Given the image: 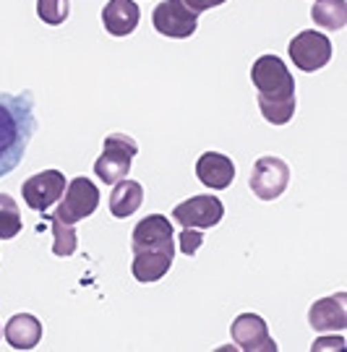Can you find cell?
I'll return each mask as SVG.
<instances>
[{
  "mask_svg": "<svg viewBox=\"0 0 347 352\" xmlns=\"http://www.w3.org/2000/svg\"><path fill=\"white\" fill-rule=\"evenodd\" d=\"M34 131L37 118L32 91L0 94V180L21 164Z\"/></svg>",
  "mask_w": 347,
  "mask_h": 352,
  "instance_id": "cell-1",
  "label": "cell"
},
{
  "mask_svg": "<svg viewBox=\"0 0 347 352\" xmlns=\"http://www.w3.org/2000/svg\"><path fill=\"white\" fill-rule=\"evenodd\" d=\"M138 154V144L125 133H110L102 144V154L94 160V173L105 186H115L131 173L134 157Z\"/></svg>",
  "mask_w": 347,
  "mask_h": 352,
  "instance_id": "cell-2",
  "label": "cell"
},
{
  "mask_svg": "<svg viewBox=\"0 0 347 352\" xmlns=\"http://www.w3.org/2000/svg\"><path fill=\"white\" fill-rule=\"evenodd\" d=\"M251 81L259 91V97L266 100H287L295 97V78L290 74L282 58L277 55H261L251 68Z\"/></svg>",
  "mask_w": 347,
  "mask_h": 352,
  "instance_id": "cell-3",
  "label": "cell"
},
{
  "mask_svg": "<svg viewBox=\"0 0 347 352\" xmlns=\"http://www.w3.org/2000/svg\"><path fill=\"white\" fill-rule=\"evenodd\" d=\"M99 206V188L89 177H74L65 190H63L61 201L55 206V219L76 225L81 219H87L97 212Z\"/></svg>",
  "mask_w": 347,
  "mask_h": 352,
  "instance_id": "cell-4",
  "label": "cell"
},
{
  "mask_svg": "<svg viewBox=\"0 0 347 352\" xmlns=\"http://www.w3.org/2000/svg\"><path fill=\"white\" fill-rule=\"evenodd\" d=\"M248 186L253 190V196L261 199V201H274L280 199L282 193L290 186V164L280 157H259L253 162V170H251V180Z\"/></svg>",
  "mask_w": 347,
  "mask_h": 352,
  "instance_id": "cell-5",
  "label": "cell"
},
{
  "mask_svg": "<svg viewBox=\"0 0 347 352\" xmlns=\"http://www.w3.org/2000/svg\"><path fill=\"white\" fill-rule=\"evenodd\" d=\"M287 50H290V60L306 74L322 71L324 65L332 60V42H329V37L322 34V32H313V29H306V32L295 34Z\"/></svg>",
  "mask_w": 347,
  "mask_h": 352,
  "instance_id": "cell-6",
  "label": "cell"
},
{
  "mask_svg": "<svg viewBox=\"0 0 347 352\" xmlns=\"http://www.w3.org/2000/svg\"><path fill=\"white\" fill-rule=\"evenodd\" d=\"M151 26H154V32H160L162 37L186 39L196 32L198 13L186 8L180 0H162L160 6L151 11Z\"/></svg>",
  "mask_w": 347,
  "mask_h": 352,
  "instance_id": "cell-7",
  "label": "cell"
},
{
  "mask_svg": "<svg viewBox=\"0 0 347 352\" xmlns=\"http://www.w3.org/2000/svg\"><path fill=\"white\" fill-rule=\"evenodd\" d=\"M65 186H68L65 175H63L61 170L52 167V170H42L37 175L26 177L24 186H21V196H24L29 209L48 212L50 206H55V204L61 201Z\"/></svg>",
  "mask_w": 347,
  "mask_h": 352,
  "instance_id": "cell-8",
  "label": "cell"
},
{
  "mask_svg": "<svg viewBox=\"0 0 347 352\" xmlns=\"http://www.w3.org/2000/svg\"><path fill=\"white\" fill-rule=\"evenodd\" d=\"M224 217V206L217 196L204 193V196H191L188 201L178 204L173 209V219L180 227H193V230H209L217 227Z\"/></svg>",
  "mask_w": 347,
  "mask_h": 352,
  "instance_id": "cell-9",
  "label": "cell"
},
{
  "mask_svg": "<svg viewBox=\"0 0 347 352\" xmlns=\"http://www.w3.org/2000/svg\"><path fill=\"white\" fill-rule=\"evenodd\" d=\"M175 253H178V245L175 240L165 243V245H157V248H144V251H134V264H131V274L138 282H157L162 279L170 266L175 261Z\"/></svg>",
  "mask_w": 347,
  "mask_h": 352,
  "instance_id": "cell-10",
  "label": "cell"
},
{
  "mask_svg": "<svg viewBox=\"0 0 347 352\" xmlns=\"http://www.w3.org/2000/svg\"><path fill=\"white\" fill-rule=\"evenodd\" d=\"M230 334L240 350L246 352H274L277 342L269 337V327L259 314H240L230 327Z\"/></svg>",
  "mask_w": 347,
  "mask_h": 352,
  "instance_id": "cell-11",
  "label": "cell"
},
{
  "mask_svg": "<svg viewBox=\"0 0 347 352\" xmlns=\"http://www.w3.org/2000/svg\"><path fill=\"white\" fill-rule=\"evenodd\" d=\"M308 324L319 334L326 331H345L347 329V292H335L311 305Z\"/></svg>",
  "mask_w": 347,
  "mask_h": 352,
  "instance_id": "cell-12",
  "label": "cell"
},
{
  "mask_svg": "<svg viewBox=\"0 0 347 352\" xmlns=\"http://www.w3.org/2000/svg\"><path fill=\"white\" fill-rule=\"evenodd\" d=\"M196 177L214 190H224L233 186L235 180V164L227 154L220 151H204L196 162Z\"/></svg>",
  "mask_w": 347,
  "mask_h": 352,
  "instance_id": "cell-13",
  "label": "cell"
},
{
  "mask_svg": "<svg viewBox=\"0 0 347 352\" xmlns=\"http://www.w3.org/2000/svg\"><path fill=\"white\" fill-rule=\"evenodd\" d=\"M141 19L136 0H107L102 8V26L112 37H128L134 34Z\"/></svg>",
  "mask_w": 347,
  "mask_h": 352,
  "instance_id": "cell-14",
  "label": "cell"
},
{
  "mask_svg": "<svg viewBox=\"0 0 347 352\" xmlns=\"http://www.w3.org/2000/svg\"><path fill=\"white\" fill-rule=\"evenodd\" d=\"M173 238V222L162 214H149L144 217L134 232H131V248L134 251H144V248H157V245H165Z\"/></svg>",
  "mask_w": 347,
  "mask_h": 352,
  "instance_id": "cell-15",
  "label": "cell"
},
{
  "mask_svg": "<svg viewBox=\"0 0 347 352\" xmlns=\"http://www.w3.org/2000/svg\"><path fill=\"white\" fill-rule=\"evenodd\" d=\"M6 340L11 347L16 350H32V347H37L39 340H42V324H39V318H34L32 314H16L6 324Z\"/></svg>",
  "mask_w": 347,
  "mask_h": 352,
  "instance_id": "cell-16",
  "label": "cell"
},
{
  "mask_svg": "<svg viewBox=\"0 0 347 352\" xmlns=\"http://www.w3.org/2000/svg\"><path fill=\"white\" fill-rule=\"evenodd\" d=\"M144 204V186L138 180H118L110 193V214L115 219H125Z\"/></svg>",
  "mask_w": 347,
  "mask_h": 352,
  "instance_id": "cell-17",
  "label": "cell"
},
{
  "mask_svg": "<svg viewBox=\"0 0 347 352\" xmlns=\"http://www.w3.org/2000/svg\"><path fill=\"white\" fill-rule=\"evenodd\" d=\"M311 19L326 32H339L347 26V3L345 0H316L311 8Z\"/></svg>",
  "mask_w": 347,
  "mask_h": 352,
  "instance_id": "cell-18",
  "label": "cell"
},
{
  "mask_svg": "<svg viewBox=\"0 0 347 352\" xmlns=\"http://www.w3.org/2000/svg\"><path fill=\"white\" fill-rule=\"evenodd\" d=\"M259 110L266 123H272V126H287L293 120V115H295V97H287V100H266V97H259Z\"/></svg>",
  "mask_w": 347,
  "mask_h": 352,
  "instance_id": "cell-19",
  "label": "cell"
},
{
  "mask_svg": "<svg viewBox=\"0 0 347 352\" xmlns=\"http://www.w3.org/2000/svg\"><path fill=\"white\" fill-rule=\"evenodd\" d=\"M21 212L19 204L13 201L8 193H0V240H13L21 232Z\"/></svg>",
  "mask_w": 347,
  "mask_h": 352,
  "instance_id": "cell-20",
  "label": "cell"
},
{
  "mask_svg": "<svg viewBox=\"0 0 347 352\" xmlns=\"http://www.w3.org/2000/svg\"><path fill=\"white\" fill-rule=\"evenodd\" d=\"M76 248H78V238H76L74 225L52 217V253L58 258H68L76 253Z\"/></svg>",
  "mask_w": 347,
  "mask_h": 352,
  "instance_id": "cell-21",
  "label": "cell"
},
{
  "mask_svg": "<svg viewBox=\"0 0 347 352\" xmlns=\"http://www.w3.org/2000/svg\"><path fill=\"white\" fill-rule=\"evenodd\" d=\"M71 13L68 0H37V16L48 26H61Z\"/></svg>",
  "mask_w": 347,
  "mask_h": 352,
  "instance_id": "cell-22",
  "label": "cell"
},
{
  "mask_svg": "<svg viewBox=\"0 0 347 352\" xmlns=\"http://www.w3.org/2000/svg\"><path fill=\"white\" fill-rule=\"evenodd\" d=\"M201 243H204V232H198V230H193V227H183V230H180V240H178L180 253L193 256V253L201 248Z\"/></svg>",
  "mask_w": 347,
  "mask_h": 352,
  "instance_id": "cell-23",
  "label": "cell"
},
{
  "mask_svg": "<svg viewBox=\"0 0 347 352\" xmlns=\"http://www.w3.org/2000/svg\"><path fill=\"white\" fill-rule=\"evenodd\" d=\"M186 8H191L193 13H204L209 11V8H217V6H222L227 0H180Z\"/></svg>",
  "mask_w": 347,
  "mask_h": 352,
  "instance_id": "cell-24",
  "label": "cell"
},
{
  "mask_svg": "<svg viewBox=\"0 0 347 352\" xmlns=\"http://www.w3.org/2000/svg\"><path fill=\"white\" fill-rule=\"evenodd\" d=\"M345 347V340L342 337H335V340H316L313 342V350H342Z\"/></svg>",
  "mask_w": 347,
  "mask_h": 352,
  "instance_id": "cell-25",
  "label": "cell"
},
{
  "mask_svg": "<svg viewBox=\"0 0 347 352\" xmlns=\"http://www.w3.org/2000/svg\"><path fill=\"white\" fill-rule=\"evenodd\" d=\"M0 334H3V331H0Z\"/></svg>",
  "mask_w": 347,
  "mask_h": 352,
  "instance_id": "cell-26",
  "label": "cell"
}]
</instances>
